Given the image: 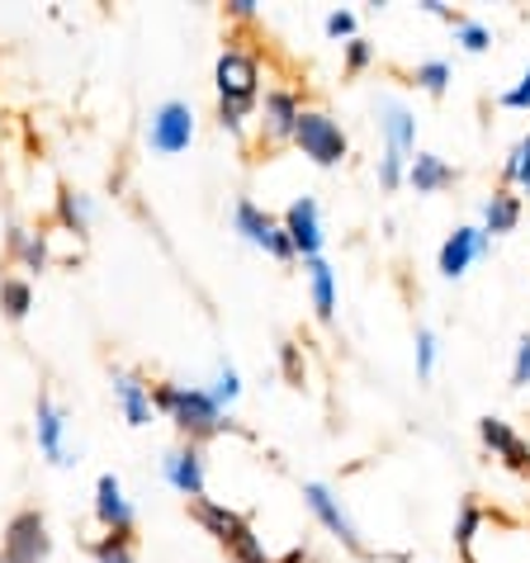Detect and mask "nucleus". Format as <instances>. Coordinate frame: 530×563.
<instances>
[{
	"label": "nucleus",
	"instance_id": "obj_1",
	"mask_svg": "<svg viewBox=\"0 0 530 563\" xmlns=\"http://www.w3.org/2000/svg\"><path fill=\"white\" fill-rule=\"evenodd\" d=\"M152 398H157V417H166L170 427L180 431V441H195V445H209L218 441V435L238 431V421H232V412H223L213 402L209 388L199 384H152Z\"/></svg>",
	"mask_w": 530,
	"mask_h": 563
},
{
	"label": "nucleus",
	"instance_id": "obj_2",
	"mask_svg": "<svg viewBox=\"0 0 530 563\" xmlns=\"http://www.w3.org/2000/svg\"><path fill=\"white\" fill-rule=\"evenodd\" d=\"M213 86H218V123H223L228 133H242V123L261 109V57L252 48L228 43V48L218 53Z\"/></svg>",
	"mask_w": 530,
	"mask_h": 563
},
{
	"label": "nucleus",
	"instance_id": "obj_3",
	"mask_svg": "<svg viewBox=\"0 0 530 563\" xmlns=\"http://www.w3.org/2000/svg\"><path fill=\"white\" fill-rule=\"evenodd\" d=\"M190 516L205 526V536H213L218 550H228V559H238V563H275L270 550H265V540L256 536V526L246 521L242 511H232L228 503L199 497V503H190Z\"/></svg>",
	"mask_w": 530,
	"mask_h": 563
},
{
	"label": "nucleus",
	"instance_id": "obj_4",
	"mask_svg": "<svg viewBox=\"0 0 530 563\" xmlns=\"http://www.w3.org/2000/svg\"><path fill=\"white\" fill-rule=\"evenodd\" d=\"M294 147H299L313 166L332 170V166H341L351 156V137L332 114H327V109H303L299 129H294Z\"/></svg>",
	"mask_w": 530,
	"mask_h": 563
},
{
	"label": "nucleus",
	"instance_id": "obj_5",
	"mask_svg": "<svg viewBox=\"0 0 530 563\" xmlns=\"http://www.w3.org/2000/svg\"><path fill=\"white\" fill-rule=\"evenodd\" d=\"M232 232H238L242 242H252L256 252L275 256V261H299V256H294V242H289L285 223H279L270 209H261L256 199H246V195L232 205Z\"/></svg>",
	"mask_w": 530,
	"mask_h": 563
},
{
	"label": "nucleus",
	"instance_id": "obj_6",
	"mask_svg": "<svg viewBox=\"0 0 530 563\" xmlns=\"http://www.w3.org/2000/svg\"><path fill=\"white\" fill-rule=\"evenodd\" d=\"M303 507L313 511V521H318L346 554H355V559H374V550L361 540V530H355V521L346 516V507H341V497L327 488V483H318V478H308V483H303Z\"/></svg>",
	"mask_w": 530,
	"mask_h": 563
},
{
	"label": "nucleus",
	"instance_id": "obj_7",
	"mask_svg": "<svg viewBox=\"0 0 530 563\" xmlns=\"http://www.w3.org/2000/svg\"><path fill=\"white\" fill-rule=\"evenodd\" d=\"M0 554L10 563H48L53 554V530H48V516L38 507H20L5 521V536H0Z\"/></svg>",
	"mask_w": 530,
	"mask_h": 563
},
{
	"label": "nucleus",
	"instance_id": "obj_8",
	"mask_svg": "<svg viewBox=\"0 0 530 563\" xmlns=\"http://www.w3.org/2000/svg\"><path fill=\"white\" fill-rule=\"evenodd\" d=\"M195 143V109L185 100H162L147 119V147L162 156H180Z\"/></svg>",
	"mask_w": 530,
	"mask_h": 563
},
{
	"label": "nucleus",
	"instance_id": "obj_9",
	"mask_svg": "<svg viewBox=\"0 0 530 563\" xmlns=\"http://www.w3.org/2000/svg\"><path fill=\"white\" fill-rule=\"evenodd\" d=\"M162 478L185 497V503H199L205 488H209V455H205V445L176 441L162 455Z\"/></svg>",
	"mask_w": 530,
	"mask_h": 563
},
{
	"label": "nucleus",
	"instance_id": "obj_10",
	"mask_svg": "<svg viewBox=\"0 0 530 563\" xmlns=\"http://www.w3.org/2000/svg\"><path fill=\"white\" fill-rule=\"evenodd\" d=\"M34 441L43 450V460L57 464V468H71L76 460H81V450L67 445V412H62V402L43 394L34 402Z\"/></svg>",
	"mask_w": 530,
	"mask_h": 563
},
{
	"label": "nucleus",
	"instance_id": "obj_11",
	"mask_svg": "<svg viewBox=\"0 0 530 563\" xmlns=\"http://www.w3.org/2000/svg\"><path fill=\"white\" fill-rule=\"evenodd\" d=\"M303 100H299V90H289V86H275V90H265L261 96V109H256V123H261V137L270 147L279 143H294V129H299V114H303Z\"/></svg>",
	"mask_w": 530,
	"mask_h": 563
},
{
	"label": "nucleus",
	"instance_id": "obj_12",
	"mask_svg": "<svg viewBox=\"0 0 530 563\" xmlns=\"http://www.w3.org/2000/svg\"><path fill=\"white\" fill-rule=\"evenodd\" d=\"M279 223H285L289 242H294V256H299V261H318V256H322V242H327V238H322V205H318L313 195H299V199H294Z\"/></svg>",
	"mask_w": 530,
	"mask_h": 563
},
{
	"label": "nucleus",
	"instance_id": "obj_13",
	"mask_svg": "<svg viewBox=\"0 0 530 563\" xmlns=\"http://www.w3.org/2000/svg\"><path fill=\"white\" fill-rule=\"evenodd\" d=\"M493 252V238L483 228H474V223H464V228H455L450 238L441 242V256H435V271H441L445 279H460L464 271H470L474 261H483Z\"/></svg>",
	"mask_w": 530,
	"mask_h": 563
},
{
	"label": "nucleus",
	"instance_id": "obj_14",
	"mask_svg": "<svg viewBox=\"0 0 530 563\" xmlns=\"http://www.w3.org/2000/svg\"><path fill=\"white\" fill-rule=\"evenodd\" d=\"M478 441L488 445L493 460H503L511 474L530 478V441H526L517 427H511V421H503V417H478Z\"/></svg>",
	"mask_w": 530,
	"mask_h": 563
},
{
	"label": "nucleus",
	"instance_id": "obj_15",
	"mask_svg": "<svg viewBox=\"0 0 530 563\" xmlns=\"http://www.w3.org/2000/svg\"><path fill=\"white\" fill-rule=\"evenodd\" d=\"M109 388H114V402H119V412L129 427H152L157 421V398H152V384L143 379V374H133V369H114L109 374Z\"/></svg>",
	"mask_w": 530,
	"mask_h": 563
},
{
	"label": "nucleus",
	"instance_id": "obj_16",
	"mask_svg": "<svg viewBox=\"0 0 530 563\" xmlns=\"http://www.w3.org/2000/svg\"><path fill=\"white\" fill-rule=\"evenodd\" d=\"M96 521H100L104 536H133L137 511L129 503V493H123L119 474H100L96 478Z\"/></svg>",
	"mask_w": 530,
	"mask_h": 563
},
{
	"label": "nucleus",
	"instance_id": "obj_17",
	"mask_svg": "<svg viewBox=\"0 0 530 563\" xmlns=\"http://www.w3.org/2000/svg\"><path fill=\"white\" fill-rule=\"evenodd\" d=\"M379 133H384V152L402 156V162L417 156V114L402 100H394V96L379 100Z\"/></svg>",
	"mask_w": 530,
	"mask_h": 563
},
{
	"label": "nucleus",
	"instance_id": "obj_18",
	"mask_svg": "<svg viewBox=\"0 0 530 563\" xmlns=\"http://www.w3.org/2000/svg\"><path fill=\"white\" fill-rule=\"evenodd\" d=\"M455 180H460V170L450 166L445 156H435V152H417L412 162H408V185H412L417 195H441Z\"/></svg>",
	"mask_w": 530,
	"mask_h": 563
},
{
	"label": "nucleus",
	"instance_id": "obj_19",
	"mask_svg": "<svg viewBox=\"0 0 530 563\" xmlns=\"http://www.w3.org/2000/svg\"><path fill=\"white\" fill-rule=\"evenodd\" d=\"M303 275H308V299H313L318 322H336V271H332V261L327 256L303 261Z\"/></svg>",
	"mask_w": 530,
	"mask_h": 563
},
{
	"label": "nucleus",
	"instance_id": "obj_20",
	"mask_svg": "<svg viewBox=\"0 0 530 563\" xmlns=\"http://www.w3.org/2000/svg\"><path fill=\"white\" fill-rule=\"evenodd\" d=\"M521 223V195L507 190V185H497V190L488 195V205H483V232L488 238H507V232H517Z\"/></svg>",
	"mask_w": 530,
	"mask_h": 563
},
{
	"label": "nucleus",
	"instance_id": "obj_21",
	"mask_svg": "<svg viewBox=\"0 0 530 563\" xmlns=\"http://www.w3.org/2000/svg\"><path fill=\"white\" fill-rule=\"evenodd\" d=\"M5 252H10V261L20 265V271H48V238L43 232H34V228H10V238H5Z\"/></svg>",
	"mask_w": 530,
	"mask_h": 563
},
{
	"label": "nucleus",
	"instance_id": "obj_22",
	"mask_svg": "<svg viewBox=\"0 0 530 563\" xmlns=\"http://www.w3.org/2000/svg\"><path fill=\"white\" fill-rule=\"evenodd\" d=\"M90 213H96L90 195L76 190V185H62V190H57V228L71 232V238H86V232H90Z\"/></svg>",
	"mask_w": 530,
	"mask_h": 563
},
{
	"label": "nucleus",
	"instance_id": "obj_23",
	"mask_svg": "<svg viewBox=\"0 0 530 563\" xmlns=\"http://www.w3.org/2000/svg\"><path fill=\"white\" fill-rule=\"evenodd\" d=\"M29 308H34V285H29V275H5L0 279V312H5V318L24 322Z\"/></svg>",
	"mask_w": 530,
	"mask_h": 563
},
{
	"label": "nucleus",
	"instance_id": "obj_24",
	"mask_svg": "<svg viewBox=\"0 0 530 563\" xmlns=\"http://www.w3.org/2000/svg\"><path fill=\"white\" fill-rule=\"evenodd\" d=\"M478 526H483V507L474 503V497H464L460 503V511H455V554L464 559V563H474V536H478Z\"/></svg>",
	"mask_w": 530,
	"mask_h": 563
},
{
	"label": "nucleus",
	"instance_id": "obj_25",
	"mask_svg": "<svg viewBox=\"0 0 530 563\" xmlns=\"http://www.w3.org/2000/svg\"><path fill=\"white\" fill-rule=\"evenodd\" d=\"M412 86L422 90V96L441 100L445 90H450V62H445V57H427V62H417V67H412Z\"/></svg>",
	"mask_w": 530,
	"mask_h": 563
},
{
	"label": "nucleus",
	"instance_id": "obj_26",
	"mask_svg": "<svg viewBox=\"0 0 530 563\" xmlns=\"http://www.w3.org/2000/svg\"><path fill=\"white\" fill-rule=\"evenodd\" d=\"M450 29H455V43H460L464 53H488L493 48V29L483 24V20H474V14H460Z\"/></svg>",
	"mask_w": 530,
	"mask_h": 563
},
{
	"label": "nucleus",
	"instance_id": "obj_27",
	"mask_svg": "<svg viewBox=\"0 0 530 563\" xmlns=\"http://www.w3.org/2000/svg\"><path fill=\"white\" fill-rule=\"evenodd\" d=\"M90 559L96 563H137V544H133V536H100L90 544Z\"/></svg>",
	"mask_w": 530,
	"mask_h": 563
},
{
	"label": "nucleus",
	"instance_id": "obj_28",
	"mask_svg": "<svg viewBox=\"0 0 530 563\" xmlns=\"http://www.w3.org/2000/svg\"><path fill=\"white\" fill-rule=\"evenodd\" d=\"M209 394H213V402H218V408H223V412H228V408H232V402H238V398H242V374H238V369H232V365H228V360H223V365H218V369H213V388H209Z\"/></svg>",
	"mask_w": 530,
	"mask_h": 563
},
{
	"label": "nucleus",
	"instance_id": "obj_29",
	"mask_svg": "<svg viewBox=\"0 0 530 563\" xmlns=\"http://www.w3.org/2000/svg\"><path fill=\"white\" fill-rule=\"evenodd\" d=\"M322 29H327V38L351 43V38H361V14H355V10H332L322 20Z\"/></svg>",
	"mask_w": 530,
	"mask_h": 563
},
{
	"label": "nucleus",
	"instance_id": "obj_30",
	"mask_svg": "<svg viewBox=\"0 0 530 563\" xmlns=\"http://www.w3.org/2000/svg\"><path fill=\"white\" fill-rule=\"evenodd\" d=\"M369 62H374V43L361 34V38H351V43H341V67H346L351 76H361L369 71Z\"/></svg>",
	"mask_w": 530,
	"mask_h": 563
},
{
	"label": "nucleus",
	"instance_id": "obj_31",
	"mask_svg": "<svg viewBox=\"0 0 530 563\" xmlns=\"http://www.w3.org/2000/svg\"><path fill=\"white\" fill-rule=\"evenodd\" d=\"M431 374H435V332L417 327V379H431Z\"/></svg>",
	"mask_w": 530,
	"mask_h": 563
},
{
	"label": "nucleus",
	"instance_id": "obj_32",
	"mask_svg": "<svg viewBox=\"0 0 530 563\" xmlns=\"http://www.w3.org/2000/svg\"><path fill=\"white\" fill-rule=\"evenodd\" d=\"M497 109H517V114H530V67L521 71L517 86H507L503 96H497Z\"/></svg>",
	"mask_w": 530,
	"mask_h": 563
},
{
	"label": "nucleus",
	"instance_id": "obj_33",
	"mask_svg": "<svg viewBox=\"0 0 530 563\" xmlns=\"http://www.w3.org/2000/svg\"><path fill=\"white\" fill-rule=\"evenodd\" d=\"M511 388H530V332L517 336V355H511Z\"/></svg>",
	"mask_w": 530,
	"mask_h": 563
},
{
	"label": "nucleus",
	"instance_id": "obj_34",
	"mask_svg": "<svg viewBox=\"0 0 530 563\" xmlns=\"http://www.w3.org/2000/svg\"><path fill=\"white\" fill-rule=\"evenodd\" d=\"M517 152H521V180H517V190H521V195H530V133L517 143Z\"/></svg>",
	"mask_w": 530,
	"mask_h": 563
},
{
	"label": "nucleus",
	"instance_id": "obj_35",
	"mask_svg": "<svg viewBox=\"0 0 530 563\" xmlns=\"http://www.w3.org/2000/svg\"><path fill=\"white\" fill-rule=\"evenodd\" d=\"M228 14H232V20H242V24H252L256 20V0H232V5H228Z\"/></svg>",
	"mask_w": 530,
	"mask_h": 563
},
{
	"label": "nucleus",
	"instance_id": "obj_36",
	"mask_svg": "<svg viewBox=\"0 0 530 563\" xmlns=\"http://www.w3.org/2000/svg\"><path fill=\"white\" fill-rule=\"evenodd\" d=\"M0 563H10V559H5V554H0Z\"/></svg>",
	"mask_w": 530,
	"mask_h": 563
}]
</instances>
